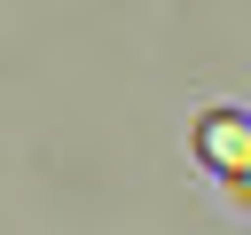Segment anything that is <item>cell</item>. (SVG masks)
<instances>
[{"mask_svg":"<svg viewBox=\"0 0 251 235\" xmlns=\"http://www.w3.org/2000/svg\"><path fill=\"white\" fill-rule=\"evenodd\" d=\"M196 157H204L220 180L251 172V118H243V110H212V118H196Z\"/></svg>","mask_w":251,"mask_h":235,"instance_id":"1","label":"cell"},{"mask_svg":"<svg viewBox=\"0 0 251 235\" xmlns=\"http://www.w3.org/2000/svg\"><path fill=\"white\" fill-rule=\"evenodd\" d=\"M227 196H235V204L251 212V172H235V180H227Z\"/></svg>","mask_w":251,"mask_h":235,"instance_id":"2","label":"cell"}]
</instances>
